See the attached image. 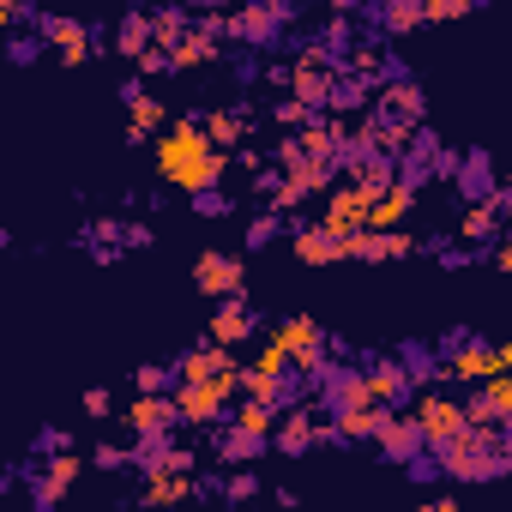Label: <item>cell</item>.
Wrapping results in <instances>:
<instances>
[{"label":"cell","mask_w":512,"mask_h":512,"mask_svg":"<svg viewBox=\"0 0 512 512\" xmlns=\"http://www.w3.org/2000/svg\"><path fill=\"white\" fill-rule=\"evenodd\" d=\"M109 43H115V55H127V61H139V55L151 49V7H127Z\"/></svg>","instance_id":"4316f807"},{"label":"cell","mask_w":512,"mask_h":512,"mask_svg":"<svg viewBox=\"0 0 512 512\" xmlns=\"http://www.w3.org/2000/svg\"><path fill=\"white\" fill-rule=\"evenodd\" d=\"M374 97H380V79H368V73H338V91H332V115H368L374 109Z\"/></svg>","instance_id":"484cf974"},{"label":"cell","mask_w":512,"mask_h":512,"mask_svg":"<svg viewBox=\"0 0 512 512\" xmlns=\"http://www.w3.org/2000/svg\"><path fill=\"white\" fill-rule=\"evenodd\" d=\"M121 428H127V434H181L187 422H181L175 392H139V398L121 410Z\"/></svg>","instance_id":"7c38bea8"},{"label":"cell","mask_w":512,"mask_h":512,"mask_svg":"<svg viewBox=\"0 0 512 512\" xmlns=\"http://www.w3.org/2000/svg\"><path fill=\"white\" fill-rule=\"evenodd\" d=\"M314 404L326 410V416H350V410H368L374 404V392H368V368H350V356L314 386Z\"/></svg>","instance_id":"9c48e42d"},{"label":"cell","mask_w":512,"mask_h":512,"mask_svg":"<svg viewBox=\"0 0 512 512\" xmlns=\"http://www.w3.org/2000/svg\"><path fill=\"white\" fill-rule=\"evenodd\" d=\"M235 151H217L211 133H205V109H187L181 121H169L157 133V175L181 193H205V187H223Z\"/></svg>","instance_id":"6da1fadb"},{"label":"cell","mask_w":512,"mask_h":512,"mask_svg":"<svg viewBox=\"0 0 512 512\" xmlns=\"http://www.w3.org/2000/svg\"><path fill=\"white\" fill-rule=\"evenodd\" d=\"M362 19H368L362 37H374V43H404V37L428 31V0H368Z\"/></svg>","instance_id":"8992f818"},{"label":"cell","mask_w":512,"mask_h":512,"mask_svg":"<svg viewBox=\"0 0 512 512\" xmlns=\"http://www.w3.org/2000/svg\"><path fill=\"white\" fill-rule=\"evenodd\" d=\"M482 7V0H428V25H458Z\"/></svg>","instance_id":"ab89813d"},{"label":"cell","mask_w":512,"mask_h":512,"mask_svg":"<svg viewBox=\"0 0 512 512\" xmlns=\"http://www.w3.org/2000/svg\"><path fill=\"white\" fill-rule=\"evenodd\" d=\"M187 7H193V13H229L235 0H187Z\"/></svg>","instance_id":"f907efd6"},{"label":"cell","mask_w":512,"mask_h":512,"mask_svg":"<svg viewBox=\"0 0 512 512\" xmlns=\"http://www.w3.org/2000/svg\"><path fill=\"white\" fill-rule=\"evenodd\" d=\"M85 464H91V458H79L73 446H67V452H49V458L31 470V512H55V506L73 494V482L85 476Z\"/></svg>","instance_id":"5b68a950"},{"label":"cell","mask_w":512,"mask_h":512,"mask_svg":"<svg viewBox=\"0 0 512 512\" xmlns=\"http://www.w3.org/2000/svg\"><path fill=\"white\" fill-rule=\"evenodd\" d=\"M127 247H157V229L151 223H127Z\"/></svg>","instance_id":"c3c4849f"},{"label":"cell","mask_w":512,"mask_h":512,"mask_svg":"<svg viewBox=\"0 0 512 512\" xmlns=\"http://www.w3.org/2000/svg\"><path fill=\"white\" fill-rule=\"evenodd\" d=\"M452 187H458L464 205H470V199H494V193H500V169H494V157H488L482 145H470L464 163H458V175H452Z\"/></svg>","instance_id":"ffe728a7"},{"label":"cell","mask_w":512,"mask_h":512,"mask_svg":"<svg viewBox=\"0 0 512 512\" xmlns=\"http://www.w3.org/2000/svg\"><path fill=\"white\" fill-rule=\"evenodd\" d=\"M314 446H320V404L302 398V404L284 410V422H278V434H272V452H284V458H308Z\"/></svg>","instance_id":"5bb4252c"},{"label":"cell","mask_w":512,"mask_h":512,"mask_svg":"<svg viewBox=\"0 0 512 512\" xmlns=\"http://www.w3.org/2000/svg\"><path fill=\"white\" fill-rule=\"evenodd\" d=\"M253 494H260V476L235 464V470L223 476V500H229V506H241V500H253Z\"/></svg>","instance_id":"f35d334b"},{"label":"cell","mask_w":512,"mask_h":512,"mask_svg":"<svg viewBox=\"0 0 512 512\" xmlns=\"http://www.w3.org/2000/svg\"><path fill=\"white\" fill-rule=\"evenodd\" d=\"M79 247L97 253V247H127V217H91L79 229Z\"/></svg>","instance_id":"836d02e7"},{"label":"cell","mask_w":512,"mask_h":512,"mask_svg":"<svg viewBox=\"0 0 512 512\" xmlns=\"http://www.w3.org/2000/svg\"><path fill=\"white\" fill-rule=\"evenodd\" d=\"M79 410H85V416H91V422H109V416H115V398H109V392H103V386H91V392H85V398H79Z\"/></svg>","instance_id":"ee69618b"},{"label":"cell","mask_w":512,"mask_h":512,"mask_svg":"<svg viewBox=\"0 0 512 512\" xmlns=\"http://www.w3.org/2000/svg\"><path fill=\"white\" fill-rule=\"evenodd\" d=\"M416 199H422V187L398 175V181H392V187H386V193L374 199V217H368V223H374V229H398V223H410Z\"/></svg>","instance_id":"cb8c5ba5"},{"label":"cell","mask_w":512,"mask_h":512,"mask_svg":"<svg viewBox=\"0 0 512 512\" xmlns=\"http://www.w3.org/2000/svg\"><path fill=\"white\" fill-rule=\"evenodd\" d=\"M31 31H43L49 37V49L61 55V67H85L91 55H103V49H115V43H103L97 37V25H85V19H67V13H37V25Z\"/></svg>","instance_id":"277c9868"},{"label":"cell","mask_w":512,"mask_h":512,"mask_svg":"<svg viewBox=\"0 0 512 512\" xmlns=\"http://www.w3.org/2000/svg\"><path fill=\"white\" fill-rule=\"evenodd\" d=\"M494 199H500V211H506V223H512V175H500V193H494Z\"/></svg>","instance_id":"f5cc1de1"},{"label":"cell","mask_w":512,"mask_h":512,"mask_svg":"<svg viewBox=\"0 0 512 512\" xmlns=\"http://www.w3.org/2000/svg\"><path fill=\"white\" fill-rule=\"evenodd\" d=\"M290 97H302L308 109H332V91H338V73L332 67H308V61H290Z\"/></svg>","instance_id":"7402d4cb"},{"label":"cell","mask_w":512,"mask_h":512,"mask_svg":"<svg viewBox=\"0 0 512 512\" xmlns=\"http://www.w3.org/2000/svg\"><path fill=\"white\" fill-rule=\"evenodd\" d=\"M398 356L410 362V380H416V392H428V386H446V380H452V374H446V356H440V350H422V344H404Z\"/></svg>","instance_id":"4dcf8cb0"},{"label":"cell","mask_w":512,"mask_h":512,"mask_svg":"<svg viewBox=\"0 0 512 512\" xmlns=\"http://www.w3.org/2000/svg\"><path fill=\"white\" fill-rule=\"evenodd\" d=\"M344 260H356V266H380V260H392V241H386V229H356L350 241H344Z\"/></svg>","instance_id":"1f68e13d"},{"label":"cell","mask_w":512,"mask_h":512,"mask_svg":"<svg viewBox=\"0 0 512 512\" xmlns=\"http://www.w3.org/2000/svg\"><path fill=\"white\" fill-rule=\"evenodd\" d=\"M374 199H380V193H368L362 181H350V175H344V181L326 193V211H320V223H326L332 235H344V241H350L356 229H368V217H374Z\"/></svg>","instance_id":"ba28073f"},{"label":"cell","mask_w":512,"mask_h":512,"mask_svg":"<svg viewBox=\"0 0 512 512\" xmlns=\"http://www.w3.org/2000/svg\"><path fill=\"white\" fill-rule=\"evenodd\" d=\"M0 25H7V31L37 25V7H31V0H0Z\"/></svg>","instance_id":"7bdbcfd3"},{"label":"cell","mask_w":512,"mask_h":512,"mask_svg":"<svg viewBox=\"0 0 512 512\" xmlns=\"http://www.w3.org/2000/svg\"><path fill=\"white\" fill-rule=\"evenodd\" d=\"M181 500H205V482L193 470H157L139 488V506H181Z\"/></svg>","instance_id":"44dd1931"},{"label":"cell","mask_w":512,"mask_h":512,"mask_svg":"<svg viewBox=\"0 0 512 512\" xmlns=\"http://www.w3.org/2000/svg\"><path fill=\"white\" fill-rule=\"evenodd\" d=\"M133 67H139V79H163V73H175V49H157V43H151Z\"/></svg>","instance_id":"60d3db41"},{"label":"cell","mask_w":512,"mask_h":512,"mask_svg":"<svg viewBox=\"0 0 512 512\" xmlns=\"http://www.w3.org/2000/svg\"><path fill=\"white\" fill-rule=\"evenodd\" d=\"M290 253H296L308 272H326V266L344 260V235H332L320 217H314V223H296V217H290Z\"/></svg>","instance_id":"4fadbf2b"},{"label":"cell","mask_w":512,"mask_h":512,"mask_svg":"<svg viewBox=\"0 0 512 512\" xmlns=\"http://www.w3.org/2000/svg\"><path fill=\"white\" fill-rule=\"evenodd\" d=\"M181 386V374H175V362L163 368V362H139L133 368V392H175Z\"/></svg>","instance_id":"d590c367"},{"label":"cell","mask_w":512,"mask_h":512,"mask_svg":"<svg viewBox=\"0 0 512 512\" xmlns=\"http://www.w3.org/2000/svg\"><path fill=\"white\" fill-rule=\"evenodd\" d=\"M506 229H512V223H506L500 199H470V205L458 211V241H470V247H494Z\"/></svg>","instance_id":"d6986e66"},{"label":"cell","mask_w":512,"mask_h":512,"mask_svg":"<svg viewBox=\"0 0 512 512\" xmlns=\"http://www.w3.org/2000/svg\"><path fill=\"white\" fill-rule=\"evenodd\" d=\"M43 49H49V37H43V31H13V37H7V61H13V67H31Z\"/></svg>","instance_id":"8d00e7d4"},{"label":"cell","mask_w":512,"mask_h":512,"mask_svg":"<svg viewBox=\"0 0 512 512\" xmlns=\"http://www.w3.org/2000/svg\"><path fill=\"white\" fill-rule=\"evenodd\" d=\"M380 103L398 109V115H410V121H428V91H422V79H386V85H380Z\"/></svg>","instance_id":"f546056e"},{"label":"cell","mask_w":512,"mask_h":512,"mask_svg":"<svg viewBox=\"0 0 512 512\" xmlns=\"http://www.w3.org/2000/svg\"><path fill=\"white\" fill-rule=\"evenodd\" d=\"M193 290L223 302V296H247V266H241V253L229 247H205L199 260H193Z\"/></svg>","instance_id":"52a82bcc"},{"label":"cell","mask_w":512,"mask_h":512,"mask_svg":"<svg viewBox=\"0 0 512 512\" xmlns=\"http://www.w3.org/2000/svg\"><path fill=\"white\" fill-rule=\"evenodd\" d=\"M247 103H223V109H205V133H211V145L217 151H241L247 145Z\"/></svg>","instance_id":"603a6c76"},{"label":"cell","mask_w":512,"mask_h":512,"mask_svg":"<svg viewBox=\"0 0 512 512\" xmlns=\"http://www.w3.org/2000/svg\"><path fill=\"white\" fill-rule=\"evenodd\" d=\"M314 115H320V109H308V103H302V97H290V91L272 103V127H284V133H302Z\"/></svg>","instance_id":"e575fe53"},{"label":"cell","mask_w":512,"mask_h":512,"mask_svg":"<svg viewBox=\"0 0 512 512\" xmlns=\"http://www.w3.org/2000/svg\"><path fill=\"white\" fill-rule=\"evenodd\" d=\"M416 422H422V434H428V446L440 452L446 440H458L464 434V422H470V410H464V398H446L440 386H428V392H416Z\"/></svg>","instance_id":"30bf717a"},{"label":"cell","mask_w":512,"mask_h":512,"mask_svg":"<svg viewBox=\"0 0 512 512\" xmlns=\"http://www.w3.org/2000/svg\"><path fill=\"white\" fill-rule=\"evenodd\" d=\"M235 163H241V169L253 175V169H266V151H253V145H241V151H235Z\"/></svg>","instance_id":"681fc988"},{"label":"cell","mask_w":512,"mask_h":512,"mask_svg":"<svg viewBox=\"0 0 512 512\" xmlns=\"http://www.w3.org/2000/svg\"><path fill=\"white\" fill-rule=\"evenodd\" d=\"M500 374H512V344H500Z\"/></svg>","instance_id":"db71d44e"},{"label":"cell","mask_w":512,"mask_h":512,"mask_svg":"<svg viewBox=\"0 0 512 512\" xmlns=\"http://www.w3.org/2000/svg\"><path fill=\"white\" fill-rule=\"evenodd\" d=\"M446 374H452V380H464V386L494 380V374H500V344H482V338H470V332H464V344L446 356Z\"/></svg>","instance_id":"e0dca14e"},{"label":"cell","mask_w":512,"mask_h":512,"mask_svg":"<svg viewBox=\"0 0 512 512\" xmlns=\"http://www.w3.org/2000/svg\"><path fill=\"white\" fill-rule=\"evenodd\" d=\"M91 464H97V470H127V464H133V440H127V446H115V440H103V446L91 452Z\"/></svg>","instance_id":"b9f144b4"},{"label":"cell","mask_w":512,"mask_h":512,"mask_svg":"<svg viewBox=\"0 0 512 512\" xmlns=\"http://www.w3.org/2000/svg\"><path fill=\"white\" fill-rule=\"evenodd\" d=\"M199 25V13L187 7V0H169V7H151V43L157 49H181V37Z\"/></svg>","instance_id":"d4e9b609"},{"label":"cell","mask_w":512,"mask_h":512,"mask_svg":"<svg viewBox=\"0 0 512 512\" xmlns=\"http://www.w3.org/2000/svg\"><path fill=\"white\" fill-rule=\"evenodd\" d=\"M368 368V392H374V404H416V380H410V362L404 356H368L362 362Z\"/></svg>","instance_id":"9a60e30c"},{"label":"cell","mask_w":512,"mask_h":512,"mask_svg":"<svg viewBox=\"0 0 512 512\" xmlns=\"http://www.w3.org/2000/svg\"><path fill=\"white\" fill-rule=\"evenodd\" d=\"M235 398H241V368H229V374H217V380H181V386H175V404H181V422H187V428H217V422H229Z\"/></svg>","instance_id":"3957f363"},{"label":"cell","mask_w":512,"mask_h":512,"mask_svg":"<svg viewBox=\"0 0 512 512\" xmlns=\"http://www.w3.org/2000/svg\"><path fill=\"white\" fill-rule=\"evenodd\" d=\"M253 55H260V49H247L241 61H235V85H260L266 73H260V61H253Z\"/></svg>","instance_id":"7dc6e473"},{"label":"cell","mask_w":512,"mask_h":512,"mask_svg":"<svg viewBox=\"0 0 512 512\" xmlns=\"http://www.w3.org/2000/svg\"><path fill=\"white\" fill-rule=\"evenodd\" d=\"M223 61V37H211L205 25H193L175 49V73H193V67H217Z\"/></svg>","instance_id":"83f0119b"},{"label":"cell","mask_w":512,"mask_h":512,"mask_svg":"<svg viewBox=\"0 0 512 512\" xmlns=\"http://www.w3.org/2000/svg\"><path fill=\"white\" fill-rule=\"evenodd\" d=\"M67 446H73V434H67V428H43V434H37V458H49V452H67Z\"/></svg>","instance_id":"f6af8a7d"},{"label":"cell","mask_w":512,"mask_h":512,"mask_svg":"<svg viewBox=\"0 0 512 512\" xmlns=\"http://www.w3.org/2000/svg\"><path fill=\"white\" fill-rule=\"evenodd\" d=\"M458 163H464V151H452V145H440V151H434V175H440V181H452V175H458Z\"/></svg>","instance_id":"bcb514c9"},{"label":"cell","mask_w":512,"mask_h":512,"mask_svg":"<svg viewBox=\"0 0 512 512\" xmlns=\"http://www.w3.org/2000/svg\"><path fill=\"white\" fill-rule=\"evenodd\" d=\"M211 452H217V464H253V458L272 452V434H253L241 422H217L211 428Z\"/></svg>","instance_id":"ac0fdd59"},{"label":"cell","mask_w":512,"mask_h":512,"mask_svg":"<svg viewBox=\"0 0 512 512\" xmlns=\"http://www.w3.org/2000/svg\"><path fill=\"white\" fill-rule=\"evenodd\" d=\"M187 199H193V217H205V223H217V217L235 211V199H229L223 187H205V193H187Z\"/></svg>","instance_id":"74e56055"},{"label":"cell","mask_w":512,"mask_h":512,"mask_svg":"<svg viewBox=\"0 0 512 512\" xmlns=\"http://www.w3.org/2000/svg\"><path fill=\"white\" fill-rule=\"evenodd\" d=\"M374 446H380V458H386V464H410L416 452H428V434H422L416 410L392 404V410L380 416V434H374Z\"/></svg>","instance_id":"8fae6325"},{"label":"cell","mask_w":512,"mask_h":512,"mask_svg":"<svg viewBox=\"0 0 512 512\" xmlns=\"http://www.w3.org/2000/svg\"><path fill=\"white\" fill-rule=\"evenodd\" d=\"M205 338H217V344L241 350V344L260 338V314L247 308V296H223V302H217V314L205 320Z\"/></svg>","instance_id":"2e32d148"},{"label":"cell","mask_w":512,"mask_h":512,"mask_svg":"<svg viewBox=\"0 0 512 512\" xmlns=\"http://www.w3.org/2000/svg\"><path fill=\"white\" fill-rule=\"evenodd\" d=\"M278 235H290V217L266 205L260 217H247V235H241V247H247V253H266V247H272Z\"/></svg>","instance_id":"d6a6232c"},{"label":"cell","mask_w":512,"mask_h":512,"mask_svg":"<svg viewBox=\"0 0 512 512\" xmlns=\"http://www.w3.org/2000/svg\"><path fill=\"white\" fill-rule=\"evenodd\" d=\"M290 25H296V0H235L229 7V43L260 49V55L284 49Z\"/></svg>","instance_id":"7a4b0ae2"},{"label":"cell","mask_w":512,"mask_h":512,"mask_svg":"<svg viewBox=\"0 0 512 512\" xmlns=\"http://www.w3.org/2000/svg\"><path fill=\"white\" fill-rule=\"evenodd\" d=\"M163 127H169V109H163L151 91L127 103V145H145V139H157Z\"/></svg>","instance_id":"f1b7e54d"},{"label":"cell","mask_w":512,"mask_h":512,"mask_svg":"<svg viewBox=\"0 0 512 512\" xmlns=\"http://www.w3.org/2000/svg\"><path fill=\"white\" fill-rule=\"evenodd\" d=\"M290 73H296V67H266V85H278V91H290Z\"/></svg>","instance_id":"816d5d0a"}]
</instances>
